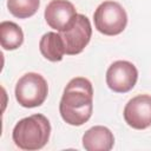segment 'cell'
<instances>
[{"mask_svg": "<svg viewBox=\"0 0 151 151\" xmlns=\"http://www.w3.org/2000/svg\"><path fill=\"white\" fill-rule=\"evenodd\" d=\"M51 134L50 120L41 113H35L26 118L20 119L12 132L14 144L27 151H34L42 149Z\"/></svg>", "mask_w": 151, "mask_h": 151, "instance_id": "cell-2", "label": "cell"}, {"mask_svg": "<svg viewBox=\"0 0 151 151\" xmlns=\"http://www.w3.org/2000/svg\"><path fill=\"white\" fill-rule=\"evenodd\" d=\"M94 26L104 35H118L127 25V14L116 1L101 2L93 14Z\"/></svg>", "mask_w": 151, "mask_h": 151, "instance_id": "cell-4", "label": "cell"}, {"mask_svg": "<svg viewBox=\"0 0 151 151\" xmlns=\"http://www.w3.org/2000/svg\"><path fill=\"white\" fill-rule=\"evenodd\" d=\"M76 7L68 0H52L45 8V20L47 25L58 31H65L77 17Z\"/></svg>", "mask_w": 151, "mask_h": 151, "instance_id": "cell-8", "label": "cell"}, {"mask_svg": "<svg viewBox=\"0 0 151 151\" xmlns=\"http://www.w3.org/2000/svg\"><path fill=\"white\" fill-rule=\"evenodd\" d=\"M40 6V0H7V8L12 15L26 19L34 15Z\"/></svg>", "mask_w": 151, "mask_h": 151, "instance_id": "cell-12", "label": "cell"}, {"mask_svg": "<svg viewBox=\"0 0 151 151\" xmlns=\"http://www.w3.org/2000/svg\"><path fill=\"white\" fill-rule=\"evenodd\" d=\"M39 50L44 58L52 63L60 61L65 54V46L60 33L47 32L39 41Z\"/></svg>", "mask_w": 151, "mask_h": 151, "instance_id": "cell-10", "label": "cell"}, {"mask_svg": "<svg viewBox=\"0 0 151 151\" xmlns=\"http://www.w3.org/2000/svg\"><path fill=\"white\" fill-rule=\"evenodd\" d=\"M93 111V87L88 79L76 77L68 81L59 104L63 120L72 126L85 124Z\"/></svg>", "mask_w": 151, "mask_h": 151, "instance_id": "cell-1", "label": "cell"}, {"mask_svg": "<svg viewBox=\"0 0 151 151\" xmlns=\"http://www.w3.org/2000/svg\"><path fill=\"white\" fill-rule=\"evenodd\" d=\"M59 33L64 41L65 54L76 55L81 53L90 42L92 35L91 22L86 15L77 14L73 22L65 31Z\"/></svg>", "mask_w": 151, "mask_h": 151, "instance_id": "cell-5", "label": "cell"}, {"mask_svg": "<svg viewBox=\"0 0 151 151\" xmlns=\"http://www.w3.org/2000/svg\"><path fill=\"white\" fill-rule=\"evenodd\" d=\"M15 99L22 106L33 109L40 106L48 94V85L45 78L35 72L24 74L15 85Z\"/></svg>", "mask_w": 151, "mask_h": 151, "instance_id": "cell-3", "label": "cell"}, {"mask_svg": "<svg viewBox=\"0 0 151 151\" xmlns=\"http://www.w3.org/2000/svg\"><path fill=\"white\" fill-rule=\"evenodd\" d=\"M113 145V133L106 126H93L83 136V146L87 151H110Z\"/></svg>", "mask_w": 151, "mask_h": 151, "instance_id": "cell-9", "label": "cell"}, {"mask_svg": "<svg viewBox=\"0 0 151 151\" xmlns=\"http://www.w3.org/2000/svg\"><path fill=\"white\" fill-rule=\"evenodd\" d=\"M0 42L6 51L19 48L24 42V32L20 26L13 21H2L0 24Z\"/></svg>", "mask_w": 151, "mask_h": 151, "instance_id": "cell-11", "label": "cell"}, {"mask_svg": "<svg viewBox=\"0 0 151 151\" xmlns=\"http://www.w3.org/2000/svg\"><path fill=\"white\" fill-rule=\"evenodd\" d=\"M138 80L137 67L127 60H117L106 71V84L110 90L117 93L131 91Z\"/></svg>", "mask_w": 151, "mask_h": 151, "instance_id": "cell-6", "label": "cell"}, {"mask_svg": "<svg viewBox=\"0 0 151 151\" xmlns=\"http://www.w3.org/2000/svg\"><path fill=\"white\" fill-rule=\"evenodd\" d=\"M125 123L136 130L151 126V96L139 94L130 99L124 107Z\"/></svg>", "mask_w": 151, "mask_h": 151, "instance_id": "cell-7", "label": "cell"}]
</instances>
